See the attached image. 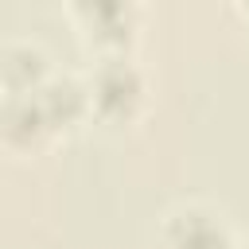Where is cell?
Here are the masks:
<instances>
[{"label": "cell", "instance_id": "obj_6", "mask_svg": "<svg viewBox=\"0 0 249 249\" xmlns=\"http://www.w3.org/2000/svg\"><path fill=\"white\" fill-rule=\"evenodd\" d=\"M82 16H89V23L97 27L101 39H113V43L128 39V8L124 4H93V8H82Z\"/></svg>", "mask_w": 249, "mask_h": 249}, {"label": "cell", "instance_id": "obj_1", "mask_svg": "<svg viewBox=\"0 0 249 249\" xmlns=\"http://www.w3.org/2000/svg\"><path fill=\"white\" fill-rule=\"evenodd\" d=\"M93 105L105 113V117H128L136 105H140V93H144V82L136 74V66H128L124 58H105L93 74Z\"/></svg>", "mask_w": 249, "mask_h": 249}, {"label": "cell", "instance_id": "obj_5", "mask_svg": "<svg viewBox=\"0 0 249 249\" xmlns=\"http://www.w3.org/2000/svg\"><path fill=\"white\" fill-rule=\"evenodd\" d=\"M39 78H43V51L39 47L16 43V47L0 51V82L12 93H31L39 86Z\"/></svg>", "mask_w": 249, "mask_h": 249}, {"label": "cell", "instance_id": "obj_3", "mask_svg": "<svg viewBox=\"0 0 249 249\" xmlns=\"http://www.w3.org/2000/svg\"><path fill=\"white\" fill-rule=\"evenodd\" d=\"M43 132H47V121H43V109H39L35 93H12L0 105V136L8 144L31 148Z\"/></svg>", "mask_w": 249, "mask_h": 249}, {"label": "cell", "instance_id": "obj_2", "mask_svg": "<svg viewBox=\"0 0 249 249\" xmlns=\"http://www.w3.org/2000/svg\"><path fill=\"white\" fill-rule=\"evenodd\" d=\"M167 249H230L226 226L206 210H183L163 230Z\"/></svg>", "mask_w": 249, "mask_h": 249}, {"label": "cell", "instance_id": "obj_4", "mask_svg": "<svg viewBox=\"0 0 249 249\" xmlns=\"http://www.w3.org/2000/svg\"><path fill=\"white\" fill-rule=\"evenodd\" d=\"M35 101L43 109V121L47 128H62V124H74L86 109V89L74 82V78H51L35 89Z\"/></svg>", "mask_w": 249, "mask_h": 249}]
</instances>
